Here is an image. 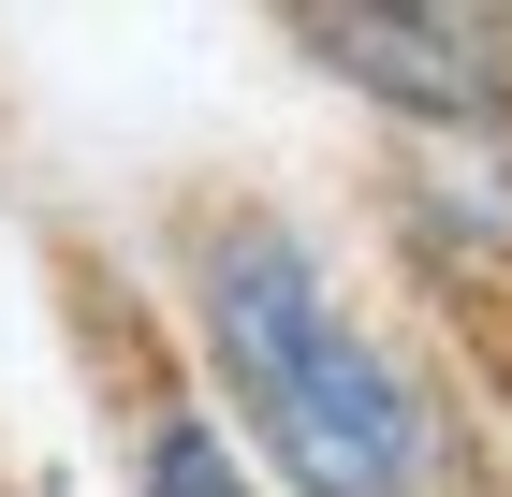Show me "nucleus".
Wrapping results in <instances>:
<instances>
[{"mask_svg":"<svg viewBox=\"0 0 512 497\" xmlns=\"http://www.w3.org/2000/svg\"><path fill=\"white\" fill-rule=\"evenodd\" d=\"M191 307H205V366H220V395L249 410V439H264L308 497H425V483H439V410H425V381L381 351V322L322 278V249H308L293 220H264V205L205 220Z\"/></svg>","mask_w":512,"mask_h":497,"instance_id":"nucleus-1","label":"nucleus"},{"mask_svg":"<svg viewBox=\"0 0 512 497\" xmlns=\"http://www.w3.org/2000/svg\"><path fill=\"white\" fill-rule=\"evenodd\" d=\"M337 88L395 117H439V132H512V30L498 15H410V0H337V15H293Z\"/></svg>","mask_w":512,"mask_h":497,"instance_id":"nucleus-2","label":"nucleus"},{"mask_svg":"<svg viewBox=\"0 0 512 497\" xmlns=\"http://www.w3.org/2000/svg\"><path fill=\"white\" fill-rule=\"evenodd\" d=\"M132 497H264L235 468V439L205 410H147V454H132Z\"/></svg>","mask_w":512,"mask_h":497,"instance_id":"nucleus-3","label":"nucleus"}]
</instances>
